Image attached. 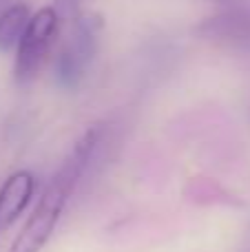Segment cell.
Masks as SVG:
<instances>
[{
    "instance_id": "6da1fadb",
    "label": "cell",
    "mask_w": 250,
    "mask_h": 252,
    "mask_svg": "<svg viewBox=\"0 0 250 252\" xmlns=\"http://www.w3.org/2000/svg\"><path fill=\"white\" fill-rule=\"evenodd\" d=\"M97 139H100V128H89L78 139L73 151L69 153V157L60 166V170L53 175L47 190L42 192L38 206H35L33 213L25 221L22 230L18 232L9 252H42L47 241L51 239L62 213H64V206L69 201L71 192L75 190L89 159H91Z\"/></svg>"
},
{
    "instance_id": "7a4b0ae2",
    "label": "cell",
    "mask_w": 250,
    "mask_h": 252,
    "mask_svg": "<svg viewBox=\"0 0 250 252\" xmlns=\"http://www.w3.org/2000/svg\"><path fill=\"white\" fill-rule=\"evenodd\" d=\"M60 18L53 7H42L29 16L20 42L16 44V62H13V78L18 84H27L38 75L51 51L58 35Z\"/></svg>"
},
{
    "instance_id": "3957f363",
    "label": "cell",
    "mask_w": 250,
    "mask_h": 252,
    "mask_svg": "<svg viewBox=\"0 0 250 252\" xmlns=\"http://www.w3.org/2000/svg\"><path fill=\"white\" fill-rule=\"evenodd\" d=\"M100 29L102 22L97 16H80L75 20L69 42L56 60V78L64 89H75L87 75L89 64L97 51Z\"/></svg>"
},
{
    "instance_id": "277c9868",
    "label": "cell",
    "mask_w": 250,
    "mask_h": 252,
    "mask_svg": "<svg viewBox=\"0 0 250 252\" xmlns=\"http://www.w3.org/2000/svg\"><path fill=\"white\" fill-rule=\"evenodd\" d=\"M35 190V179L29 170H16L9 175L0 188V228H9L20 219L25 208L29 206Z\"/></svg>"
},
{
    "instance_id": "5b68a950",
    "label": "cell",
    "mask_w": 250,
    "mask_h": 252,
    "mask_svg": "<svg viewBox=\"0 0 250 252\" xmlns=\"http://www.w3.org/2000/svg\"><path fill=\"white\" fill-rule=\"evenodd\" d=\"M27 22H29V7L27 4H11L0 13V51H9L20 42Z\"/></svg>"
},
{
    "instance_id": "8992f818",
    "label": "cell",
    "mask_w": 250,
    "mask_h": 252,
    "mask_svg": "<svg viewBox=\"0 0 250 252\" xmlns=\"http://www.w3.org/2000/svg\"><path fill=\"white\" fill-rule=\"evenodd\" d=\"M64 2H66V4H69V2H75V0H64Z\"/></svg>"
}]
</instances>
